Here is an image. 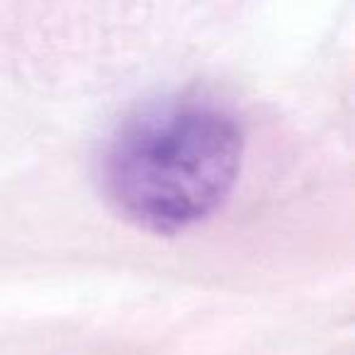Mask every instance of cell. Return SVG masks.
Here are the masks:
<instances>
[{
  "instance_id": "cell-1",
  "label": "cell",
  "mask_w": 355,
  "mask_h": 355,
  "mask_svg": "<svg viewBox=\"0 0 355 355\" xmlns=\"http://www.w3.org/2000/svg\"><path fill=\"white\" fill-rule=\"evenodd\" d=\"M243 129L207 98H166L129 117L103 156L112 209L151 234H180L212 217L243 163Z\"/></svg>"
}]
</instances>
